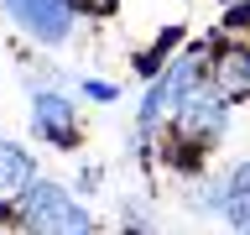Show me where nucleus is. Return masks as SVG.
Here are the masks:
<instances>
[{
    "label": "nucleus",
    "mask_w": 250,
    "mask_h": 235,
    "mask_svg": "<svg viewBox=\"0 0 250 235\" xmlns=\"http://www.w3.org/2000/svg\"><path fill=\"white\" fill-rule=\"evenodd\" d=\"M21 225L31 235H94V219L58 183H31L21 193Z\"/></svg>",
    "instance_id": "1"
},
{
    "label": "nucleus",
    "mask_w": 250,
    "mask_h": 235,
    "mask_svg": "<svg viewBox=\"0 0 250 235\" xmlns=\"http://www.w3.org/2000/svg\"><path fill=\"white\" fill-rule=\"evenodd\" d=\"M5 11H11L16 26L31 31L37 42H62V37H68V26H73L68 0H5Z\"/></svg>",
    "instance_id": "2"
},
{
    "label": "nucleus",
    "mask_w": 250,
    "mask_h": 235,
    "mask_svg": "<svg viewBox=\"0 0 250 235\" xmlns=\"http://www.w3.org/2000/svg\"><path fill=\"white\" fill-rule=\"evenodd\" d=\"M193 78H198V52L177 58V63L167 68V78H156L151 89H146V105H141V125H156L162 115H167V105H172V99L193 94Z\"/></svg>",
    "instance_id": "3"
},
{
    "label": "nucleus",
    "mask_w": 250,
    "mask_h": 235,
    "mask_svg": "<svg viewBox=\"0 0 250 235\" xmlns=\"http://www.w3.org/2000/svg\"><path fill=\"white\" fill-rule=\"evenodd\" d=\"M31 125H37V136H47L52 146H73V136H78L73 99H62V94H37V99H31Z\"/></svg>",
    "instance_id": "4"
},
{
    "label": "nucleus",
    "mask_w": 250,
    "mask_h": 235,
    "mask_svg": "<svg viewBox=\"0 0 250 235\" xmlns=\"http://www.w3.org/2000/svg\"><path fill=\"white\" fill-rule=\"evenodd\" d=\"M224 115H229V105H224V94H183L177 99V120H183L188 136H219L224 131Z\"/></svg>",
    "instance_id": "5"
},
{
    "label": "nucleus",
    "mask_w": 250,
    "mask_h": 235,
    "mask_svg": "<svg viewBox=\"0 0 250 235\" xmlns=\"http://www.w3.org/2000/svg\"><path fill=\"white\" fill-rule=\"evenodd\" d=\"M219 209H224L234 235H250V162H240V167L229 172V183L219 193Z\"/></svg>",
    "instance_id": "6"
},
{
    "label": "nucleus",
    "mask_w": 250,
    "mask_h": 235,
    "mask_svg": "<svg viewBox=\"0 0 250 235\" xmlns=\"http://www.w3.org/2000/svg\"><path fill=\"white\" fill-rule=\"evenodd\" d=\"M31 178H37V167H31V157L16 146V141H0V204L5 199H21L31 188Z\"/></svg>",
    "instance_id": "7"
},
{
    "label": "nucleus",
    "mask_w": 250,
    "mask_h": 235,
    "mask_svg": "<svg viewBox=\"0 0 250 235\" xmlns=\"http://www.w3.org/2000/svg\"><path fill=\"white\" fill-rule=\"evenodd\" d=\"M250 84V52H229L224 58V89H245Z\"/></svg>",
    "instance_id": "8"
}]
</instances>
